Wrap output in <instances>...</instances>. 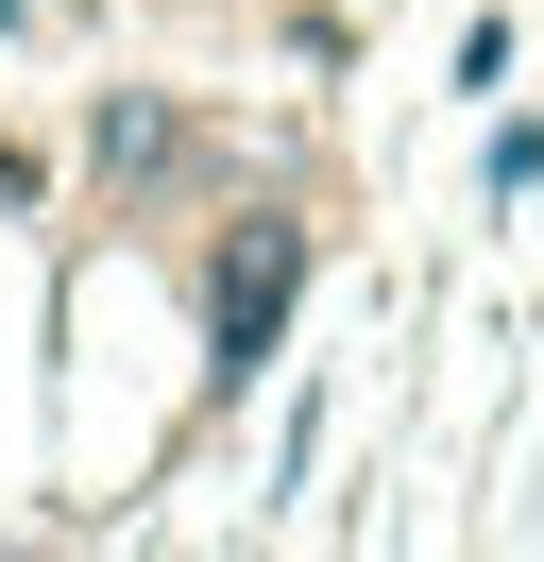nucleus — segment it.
<instances>
[{"label":"nucleus","mask_w":544,"mask_h":562,"mask_svg":"<svg viewBox=\"0 0 544 562\" xmlns=\"http://www.w3.org/2000/svg\"><path fill=\"white\" fill-rule=\"evenodd\" d=\"M306 273H324V222H306L290 188H256V205L204 222V409H238V392L272 375V341H290Z\"/></svg>","instance_id":"1"},{"label":"nucleus","mask_w":544,"mask_h":562,"mask_svg":"<svg viewBox=\"0 0 544 562\" xmlns=\"http://www.w3.org/2000/svg\"><path fill=\"white\" fill-rule=\"evenodd\" d=\"M86 188H102L120 222L204 205V188H222V120L170 103V86H102V103H86Z\"/></svg>","instance_id":"2"},{"label":"nucleus","mask_w":544,"mask_h":562,"mask_svg":"<svg viewBox=\"0 0 544 562\" xmlns=\"http://www.w3.org/2000/svg\"><path fill=\"white\" fill-rule=\"evenodd\" d=\"M476 188H494V205H528V188H544V120H494V137H476Z\"/></svg>","instance_id":"3"},{"label":"nucleus","mask_w":544,"mask_h":562,"mask_svg":"<svg viewBox=\"0 0 544 562\" xmlns=\"http://www.w3.org/2000/svg\"><path fill=\"white\" fill-rule=\"evenodd\" d=\"M18 18H34V0H0V35H18Z\"/></svg>","instance_id":"4"}]
</instances>
